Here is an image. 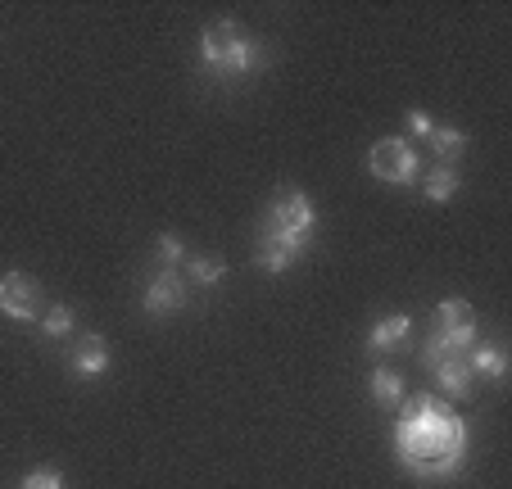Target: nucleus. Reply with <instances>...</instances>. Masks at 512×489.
Masks as SVG:
<instances>
[{
    "label": "nucleus",
    "instance_id": "obj_11",
    "mask_svg": "<svg viewBox=\"0 0 512 489\" xmlns=\"http://www.w3.org/2000/svg\"><path fill=\"white\" fill-rule=\"evenodd\" d=\"M467 367H472V376L503 381L508 376V354H503V345H476V349H467Z\"/></svg>",
    "mask_w": 512,
    "mask_h": 489
},
{
    "label": "nucleus",
    "instance_id": "obj_14",
    "mask_svg": "<svg viewBox=\"0 0 512 489\" xmlns=\"http://www.w3.org/2000/svg\"><path fill=\"white\" fill-rule=\"evenodd\" d=\"M155 259H159V272H182V263H186V245L173 236V231H164V236L155 240Z\"/></svg>",
    "mask_w": 512,
    "mask_h": 489
},
{
    "label": "nucleus",
    "instance_id": "obj_9",
    "mask_svg": "<svg viewBox=\"0 0 512 489\" xmlns=\"http://www.w3.org/2000/svg\"><path fill=\"white\" fill-rule=\"evenodd\" d=\"M408 331H413V322H408L404 313H395V317H381V322L372 326V340H368V349H372V354H395V349L408 340Z\"/></svg>",
    "mask_w": 512,
    "mask_h": 489
},
{
    "label": "nucleus",
    "instance_id": "obj_12",
    "mask_svg": "<svg viewBox=\"0 0 512 489\" xmlns=\"http://www.w3.org/2000/svg\"><path fill=\"white\" fill-rule=\"evenodd\" d=\"M463 186V173H458V163H435L431 173H426V200L431 204H449Z\"/></svg>",
    "mask_w": 512,
    "mask_h": 489
},
{
    "label": "nucleus",
    "instance_id": "obj_2",
    "mask_svg": "<svg viewBox=\"0 0 512 489\" xmlns=\"http://www.w3.org/2000/svg\"><path fill=\"white\" fill-rule=\"evenodd\" d=\"M313 227H318V213H313L309 195L304 191H277L272 204H268V213H263L259 254H254V263H259L263 272H272V277L286 272L290 263L309 250Z\"/></svg>",
    "mask_w": 512,
    "mask_h": 489
},
{
    "label": "nucleus",
    "instance_id": "obj_8",
    "mask_svg": "<svg viewBox=\"0 0 512 489\" xmlns=\"http://www.w3.org/2000/svg\"><path fill=\"white\" fill-rule=\"evenodd\" d=\"M68 367H73L78 376H100V372H109V349H105V340H100V336H82L78 349L68 354Z\"/></svg>",
    "mask_w": 512,
    "mask_h": 489
},
{
    "label": "nucleus",
    "instance_id": "obj_18",
    "mask_svg": "<svg viewBox=\"0 0 512 489\" xmlns=\"http://www.w3.org/2000/svg\"><path fill=\"white\" fill-rule=\"evenodd\" d=\"M19 489H64V476L55 467H41V471H28Z\"/></svg>",
    "mask_w": 512,
    "mask_h": 489
},
{
    "label": "nucleus",
    "instance_id": "obj_4",
    "mask_svg": "<svg viewBox=\"0 0 512 489\" xmlns=\"http://www.w3.org/2000/svg\"><path fill=\"white\" fill-rule=\"evenodd\" d=\"M368 168L377 182H390V186H413L422 177V159H417V150L404 136H386V141L372 145Z\"/></svg>",
    "mask_w": 512,
    "mask_h": 489
},
{
    "label": "nucleus",
    "instance_id": "obj_10",
    "mask_svg": "<svg viewBox=\"0 0 512 489\" xmlns=\"http://www.w3.org/2000/svg\"><path fill=\"white\" fill-rule=\"evenodd\" d=\"M372 399H377V408H386V413H399L404 408V376L395 372V367H377L372 372Z\"/></svg>",
    "mask_w": 512,
    "mask_h": 489
},
{
    "label": "nucleus",
    "instance_id": "obj_17",
    "mask_svg": "<svg viewBox=\"0 0 512 489\" xmlns=\"http://www.w3.org/2000/svg\"><path fill=\"white\" fill-rule=\"evenodd\" d=\"M463 322H472V304L467 299H445L435 308V326H463Z\"/></svg>",
    "mask_w": 512,
    "mask_h": 489
},
{
    "label": "nucleus",
    "instance_id": "obj_19",
    "mask_svg": "<svg viewBox=\"0 0 512 489\" xmlns=\"http://www.w3.org/2000/svg\"><path fill=\"white\" fill-rule=\"evenodd\" d=\"M431 127H435V118L426 114V109H408V132H413V136H422V141H426V136H431Z\"/></svg>",
    "mask_w": 512,
    "mask_h": 489
},
{
    "label": "nucleus",
    "instance_id": "obj_16",
    "mask_svg": "<svg viewBox=\"0 0 512 489\" xmlns=\"http://www.w3.org/2000/svg\"><path fill=\"white\" fill-rule=\"evenodd\" d=\"M41 336L46 340H68L73 336V313H68L64 304L46 308V317H41Z\"/></svg>",
    "mask_w": 512,
    "mask_h": 489
},
{
    "label": "nucleus",
    "instance_id": "obj_6",
    "mask_svg": "<svg viewBox=\"0 0 512 489\" xmlns=\"http://www.w3.org/2000/svg\"><path fill=\"white\" fill-rule=\"evenodd\" d=\"M141 304H145V313H150V317H168V313H177V308H186V281H182V272H159V277L145 286Z\"/></svg>",
    "mask_w": 512,
    "mask_h": 489
},
{
    "label": "nucleus",
    "instance_id": "obj_3",
    "mask_svg": "<svg viewBox=\"0 0 512 489\" xmlns=\"http://www.w3.org/2000/svg\"><path fill=\"white\" fill-rule=\"evenodd\" d=\"M268 64L263 46L241 28L236 19H218V23H204L200 32V68L218 82H236V77H250Z\"/></svg>",
    "mask_w": 512,
    "mask_h": 489
},
{
    "label": "nucleus",
    "instance_id": "obj_15",
    "mask_svg": "<svg viewBox=\"0 0 512 489\" xmlns=\"http://www.w3.org/2000/svg\"><path fill=\"white\" fill-rule=\"evenodd\" d=\"M182 268L191 272V281H195V286H218V281L227 277V268H223V263H218V259H204V254H195V259H186Z\"/></svg>",
    "mask_w": 512,
    "mask_h": 489
},
{
    "label": "nucleus",
    "instance_id": "obj_7",
    "mask_svg": "<svg viewBox=\"0 0 512 489\" xmlns=\"http://www.w3.org/2000/svg\"><path fill=\"white\" fill-rule=\"evenodd\" d=\"M431 376H435V385H440V394L445 399H472L476 394V376H472V367H467V358H449V363H435L431 367Z\"/></svg>",
    "mask_w": 512,
    "mask_h": 489
},
{
    "label": "nucleus",
    "instance_id": "obj_5",
    "mask_svg": "<svg viewBox=\"0 0 512 489\" xmlns=\"http://www.w3.org/2000/svg\"><path fill=\"white\" fill-rule=\"evenodd\" d=\"M0 313L10 322H37L41 317V286L28 272H5L0 277Z\"/></svg>",
    "mask_w": 512,
    "mask_h": 489
},
{
    "label": "nucleus",
    "instance_id": "obj_1",
    "mask_svg": "<svg viewBox=\"0 0 512 489\" xmlns=\"http://www.w3.org/2000/svg\"><path fill=\"white\" fill-rule=\"evenodd\" d=\"M395 458L413 480H454L467 462V422L449 399L413 394L395 422Z\"/></svg>",
    "mask_w": 512,
    "mask_h": 489
},
{
    "label": "nucleus",
    "instance_id": "obj_13",
    "mask_svg": "<svg viewBox=\"0 0 512 489\" xmlns=\"http://www.w3.org/2000/svg\"><path fill=\"white\" fill-rule=\"evenodd\" d=\"M426 141H431V150L440 154V163H458V154L467 150V136L458 132V127H445V123H435Z\"/></svg>",
    "mask_w": 512,
    "mask_h": 489
}]
</instances>
